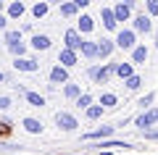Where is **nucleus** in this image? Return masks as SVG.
<instances>
[{
    "label": "nucleus",
    "mask_w": 158,
    "mask_h": 155,
    "mask_svg": "<svg viewBox=\"0 0 158 155\" xmlns=\"http://www.w3.org/2000/svg\"><path fill=\"white\" fill-rule=\"evenodd\" d=\"M74 105H77L79 111H87L90 105H95V97H92V92H82L77 100H74Z\"/></svg>",
    "instance_id": "obj_24"
},
{
    "label": "nucleus",
    "mask_w": 158,
    "mask_h": 155,
    "mask_svg": "<svg viewBox=\"0 0 158 155\" xmlns=\"http://www.w3.org/2000/svg\"><path fill=\"white\" fill-rule=\"evenodd\" d=\"M3 82H8V76H6L3 71H0V84H3Z\"/></svg>",
    "instance_id": "obj_38"
},
{
    "label": "nucleus",
    "mask_w": 158,
    "mask_h": 155,
    "mask_svg": "<svg viewBox=\"0 0 158 155\" xmlns=\"http://www.w3.org/2000/svg\"><path fill=\"white\" fill-rule=\"evenodd\" d=\"M74 6H77V11H85L90 3H87V0H74Z\"/></svg>",
    "instance_id": "obj_35"
},
{
    "label": "nucleus",
    "mask_w": 158,
    "mask_h": 155,
    "mask_svg": "<svg viewBox=\"0 0 158 155\" xmlns=\"http://www.w3.org/2000/svg\"><path fill=\"white\" fill-rule=\"evenodd\" d=\"M8 50H11V55L24 58V53H27V45H24V42H16V45H8Z\"/></svg>",
    "instance_id": "obj_32"
},
{
    "label": "nucleus",
    "mask_w": 158,
    "mask_h": 155,
    "mask_svg": "<svg viewBox=\"0 0 158 155\" xmlns=\"http://www.w3.org/2000/svg\"><path fill=\"white\" fill-rule=\"evenodd\" d=\"M156 124H158V105H153V108H148V111H142V113L135 116V126L140 129V132H148V129H153Z\"/></svg>",
    "instance_id": "obj_5"
},
{
    "label": "nucleus",
    "mask_w": 158,
    "mask_h": 155,
    "mask_svg": "<svg viewBox=\"0 0 158 155\" xmlns=\"http://www.w3.org/2000/svg\"><path fill=\"white\" fill-rule=\"evenodd\" d=\"M58 66L66 68V71H69V68H74V66H79V53L61 47V50H58Z\"/></svg>",
    "instance_id": "obj_11"
},
{
    "label": "nucleus",
    "mask_w": 158,
    "mask_h": 155,
    "mask_svg": "<svg viewBox=\"0 0 158 155\" xmlns=\"http://www.w3.org/2000/svg\"><path fill=\"white\" fill-rule=\"evenodd\" d=\"M103 113H106V111L95 103V105H90V108L85 111V116H87V121H98V118H103Z\"/></svg>",
    "instance_id": "obj_28"
},
{
    "label": "nucleus",
    "mask_w": 158,
    "mask_h": 155,
    "mask_svg": "<svg viewBox=\"0 0 158 155\" xmlns=\"http://www.w3.org/2000/svg\"><path fill=\"white\" fill-rule=\"evenodd\" d=\"M48 79H50V87H58V84H69V71H66V68H61V66L56 63V66L50 68V76H48Z\"/></svg>",
    "instance_id": "obj_17"
},
{
    "label": "nucleus",
    "mask_w": 158,
    "mask_h": 155,
    "mask_svg": "<svg viewBox=\"0 0 158 155\" xmlns=\"http://www.w3.org/2000/svg\"><path fill=\"white\" fill-rule=\"evenodd\" d=\"M145 16H150V18H156L158 16V0H145Z\"/></svg>",
    "instance_id": "obj_31"
},
{
    "label": "nucleus",
    "mask_w": 158,
    "mask_h": 155,
    "mask_svg": "<svg viewBox=\"0 0 158 155\" xmlns=\"http://www.w3.org/2000/svg\"><path fill=\"white\" fill-rule=\"evenodd\" d=\"M100 21H103V29L106 32H111V34H116L118 29V24H116V18H113V11H111V6H103L100 8Z\"/></svg>",
    "instance_id": "obj_13"
},
{
    "label": "nucleus",
    "mask_w": 158,
    "mask_h": 155,
    "mask_svg": "<svg viewBox=\"0 0 158 155\" xmlns=\"http://www.w3.org/2000/svg\"><path fill=\"white\" fill-rule=\"evenodd\" d=\"M24 97H27V103L32 108H45V95H40V92H32V89H27V95H24Z\"/></svg>",
    "instance_id": "obj_25"
},
{
    "label": "nucleus",
    "mask_w": 158,
    "mask_h": 155,
    "mask_svg": "<svg viewBox=\"0 0 158 155\" xmlns=\"http://www.w3.org/2000/svg\"><path fill=\"white\" fill-rule=\"evenodd\" d=\"M8 29V18H6V13H0V32H6Z\"/></svg>",
    "instance_id": "obj_36"
},
{
    "label": "nucleus",
    "mask_w": 158,
    "mask_h": 155,
    "mask_svg": "<svg viewBox=\"0 0 158 155\" xmlns=\"http://www.w3.org/2000/svg\"><path fill=\"white\" fill-rule=\"evenodd\" d=\"M113 76H118V79H129V76H135V66H132L129 61H121V63H116V68H113Z\"/></svg>",
    "instance_id": "obj_19"
},
{
    "label": "nucleus",
    "mask_w": 158,
    "mask_h": 155,
    "mask_svg": "<svg viewBox=\"0 0 158 155\" xmlns=\"http://www.w3.org/2000/svg\"><path fill=\"white\" fill-rule=\"evenodd\" d=\"M116 53V45H113L111 37L98 39V61H111V55Z\"/></svg>",
    "instance_id": "obj_12"
},
{
    "label": "nucleus",
    "mask_w": 158,
    "mask_h": 155,
    "mask_svg": "<svg viewBox=\"0 0 158 155\" xmlns=\"http://www.w3.org/2000/svg\"><path fill=\"white\" fill-rule=\"evenodd\" d=\"M21 124H24V129H27L29 134H42V129H45L40 118H32V116H27V118H24Z\"/></svg>",
    "instance_id": "obj_21"
},
{
    "label": "nucleus",
    "mask_w": 158,
    "mask_h": 155,
    "mask_svg": "<svg viewBox=\"0 0 158 155\" xmlns=\"http://www.w3.org/2000/svg\"><path fill=\"white\" fill-rule=\"evenodd\" d=\"M56 126L61 129V132H77L79 129V118L74 116V113H69V111H58L56 113Z\"/></svg>",
    "instance_id": "obj_7"
},
{
    "label": "nucleus",
    "mask_w": 158,
    "mask_h": 155,
    "mask_svg": "<svg viewBox=\"0 0 158 155\" xmlns=\"http://www.w3.org/2000/svg\"><path fill=\"white\" fill-rule=\"evenodd\" d=\"M82 42H85V37H82V34H79L74 27H69L66 32H63V47H66V50L79 53V50H82Z\"/></svg>",
    "instance_id": "obj_8"
},
{
    "label": "nucleus",
    "mask_w": 158,
    "mask_h": 155,
    "mask_svg": "<svg viewBox=\"0 0 158 155\" xmlns=\"http://www.w3.org/2000/svg\"><path fill=\"white\" fill-rule=\"evenodd\" d=\"M113 134H116V126L103 124V126H98V129L85 132V134H82V139H85V142H106V139H113Z\"/></svg>",
    "instance_id": "obj_4"
},
{
    "label": "nucleus",
    "mask_w": 158,
    "mask_h": 155,
    "mask_svg": "<svg viewBox=\"0 0 158 155\" xmlns=\"http://www.w3.org/2000/svg\"><path fill=\"white\" fill-rule=\"evenodd\" d=\"M29 11H32V16L40 21V18H45L48 13H50V3H34V6L29 8Z\"/></svg>",
    "instance_id": "obj_26"
},
{
    "label": "nucleus",
    "mask_w": 158,
    "mask_h": 155,
    "mask_svg": "<svg viewBox=\"0 0 158 155\" xmlns=\"http://www.w3.org/2000/svg\"><path fill=\"white\" fill-rule=\"evenodd\" d=\"M129 55H132V58H129L132 66H142V63H148V58H150V47H148L145 42H137L135 50H132Z\"/></svg>",
    "instance_id": "obj_10"
},
{
    "label": "nucleus",
    "mask_w": 158,
    "mask_h": 155,
    "mask_svg": "<svg viewBox=\"0 0 158 155\" xmlns=\"http://www.w3.org/2000/svg\"><path fill=\"white\" fill-rule=\"evenodd\" d=\"M129 29L140 37V34H153V29H156V27H153V18L150 16H145L142 11H137L135 16H132V27Z\"/></svg>",
    "instance_id": "obj_6"
},
{
    "label": "nucleus",
    "mask_w": 158,
    "mask_h": 155,
    "mask_svg": "<svg viewBox=\"0 0 158 155\" xmlns=\"http://www.w3.org/2000/svg\"><path fill=\"white\" fill-rule=\"evenodd\" d=\"M142 134V139H148V142H158V129L153 126V129H148V132H140Z\"/></svg>",
    "instance_id": "obj_33"
},
{
    "label": "nucleus",
    "mask_w": 158,
    "mask_h": 155,
    "mask_svg": "<svg viewBox=\"0 0 158 155\" xmlns=\"http://www.w3.org/2000/svg\"><path fill=\"white\" fill-rule=\"evenodd\" d=\"M3 11H6V3H3V0H0V13H3Z\"/></svg>",
    "instance_id": "obj_39"
},
{
    "label": "nucleus",
    "mask_w": 158,
    "mask_h": 155,
    "mask_svg": "<svg viewBox=\"0 0 158 155\" xmlns=\"http://www.w3.org/2000/svg\"><path fill=\"white\" fill-rule=\"evenodd\" d=\"M24 13H27V6H24L21 0H16V3H11V6H6V18L11 21V18H21Z\"/></svg>",
    "instance_id": "obj_20"
},
{
    "label": "nucleus",
    "mask_w": 158,
    "mask_h": 155,
    "mask_svg": "<svg viewBox=\"0 0 158 155\" xmlns=\"http://www.w3.org/2000/svg\"><path fill=\"white\" fill-rule=\"evenodd\" d=\"M113 45H116V50H124V53H132L137 45V34L132 32L129 27H121L116 32V37H113Z\"/></svg>",
    "instance_id": "obj_3"
},
{
    "label": "nucleus",
    "mask_w": 158,
    "mask_h": 155,
    "mask_svg": "<svg viewBox=\"0 0 158 155\" xmlns=\"http://www.w3.org/2000/svg\"><path fill=\"white\" fill-rule=\"evenodd\" d=\"M13 68H16V71H24V74H37L40 63L34 61V58H13Z\"/></svg>",
    "instance_id": "obj_15"
},
{
    "label": "nucleus",
    "mask_w": 158,
    "mask_h": 155,
    "mask_svg": "<svg viewBox=\"0 0 158 155\" xmlns=\"http://www.w3.org/2000/svg\"><path fill=\"white\" fill-rule=\"evenodd\" d=\"M124 84H127V89H129V92H137V89L142 87V76H140V74H135V76H129Z\"/></svg>",
    "instance_id": "obj_30"
},
{
    "label": "nucleus",
    "mask_w": 158,
    "mask_h": 155,
    "mask_svg": "<svg viewBox=\"0 0 158 155\" xmlns=\"http://www.w3.org/2000/svg\"><path fill=\"white\" fill-rule=\"evenodd\" d=\"M111 11H113L116 24L121 27V24L132 21V16H135V11H137V0H121V3H116V6H111Z\"/></svg>",
    "instance_id": "obj_2"
},
{
    "label": "nucleus",
    "mask_w": 158,
    "mask_h": 155,
    "mask_svg": "<svg viewBox=\"0 0 158 155\" xmlns=\"http://www.w3.org/2000/svg\"><path fill=\"white\" fill-rule=\"evenodd\" d=\"M79 55L85 58V61L95 63L98 61V42H95V39H85V42H82V50H79Z\"/></svg>",
    "instance_id": "obj_16"
},
{
    "label": "nucleus",
    "mask_w": 158,
    "mask_h": 155,
    "mask_svg": "<svg viewBox=\"0 0 158 155\" xmlns=\"http://www.w3.org/2000/svg\"><path fill=\"white\" fill-rule=\"evenodd\" d=\"M153 103H156V92L142 95V97L137 100V108H140V113H142V111H148V108H153Z\"/></svg>",
    "instance_id": "obj_27"
},
{
    "label": "nucleus",
    "mask_w": 158,
    "mask_h": 155,
    "mask_svg": "<svg viewBox=\"0 0 158 155\" xmlns=\"http://www.w3.org/2000/svg\"><path fill=\"white\" fill-rule=\"evenodd\" d=\"M113 68H116V61L90 63V66H87V76H90L95 84H108V82H111V76H113Z\"/></svg>",
    "instance_id": "obj_1"
},
{
    "label": "nucleus",
    "mask_w": 158,
    "mask_h": 155,
    "mask_svg": "<svg viewBox=\"0 0 158 155\" xmlns=\"http://www.w3.org/2000/svg\"><path fill=\"white\" fill-rule=\"evenodd\" d=\"M79 95H82V84H74V82H69V84H63V97L66 100H77Z\"/></svg>",
    "instance_id": "obj_22"
},
{
    "label": "nucleus",
    "mask_w": 158,
    "mask_h": 155,
    "mask_svg": "<svg viewBox=\"0 0 158 155\" xmlns=\"http://www.w3.org/2000/svg\"><path fill=\"white\" fill-rule=\"evenodd\" d=\"M16 42H24L21 32H19V29H6V47L8 45H16Z\"/></svg>",
    "instance_id": "obj_29"
},
{
    "label": "nucleus",
    "mask_w": 158,
    "mask_h": 155,
    "mask_svg": "<svg viewBox=\"0 0 158 155\" xmlns=\"http://www.w3.org/2000/svg\"><path fill=\"white\" fill-rule=\"evenodd\" d=\"M58 13H61L63 18H69V21H74V18L79 16V11H77L74 3H61V6H58Z\"/></svg>",
    "instance_id": "obj_23"
},
{
    "label": "nucleus",
    "mask_w": 158,
    "mask_h": 155,
    "mask_svg": "<svg viewBox=\"0 0 158 155\" xmlns=\"http://www.w3.org/2000/svg\"><path fill=\"white\" fill-rule=\"evenodd\" d=\"M98 105H100L103 111H111V108L118 105V95H116V92H100V97H98Z\"/></svg>",
    "instance_id": "obj_18"
},
{
    "label": "nucleus",
    "mask_w": 158,
    "mask_h": 155,
    "mask_svg": "<svg viewBox=\"0 0 158 155\" xmlns=\"http://www.w3.org/2000/svg\"><path fill=\"white\" fill-rule=\"evenodd\" d=\"M53 47V37L50 34H32V50H37V53H48V50Z\"/></svg>",
    "instance_id": "obj_14"
},
{
    "label": "nucleus",
    "mask_w": 158,
    "mask_h": 155,
    "mask_svg": "<svg viewBox=\"0 0 158 155\" xmlns=\"http://www.w3.org/2000/svg\"><path fill=\"white\" fill-rule=\"evenodd\" d=\"M11 105H13V100L8 97V95H0V111H8Z\"/></svg>",
    "instance_id": "obj_34"
},
{
    "label": "nucleus",
    "mask_w": 158,
    "mask_h": 155,
    "mask_svg": "<svg viewBox=\"0 0 158 155\" xmlns=\"http://www.w3.org/2000/svg\"><path fill=\"white\" fill-rule=\"evenodd\" d=\"M74 29H77V32L87 39V37H90V34L98 29V21L90 16V13H82V16H77V27H74Z\"/></svg>",
    "instance_id": "obj_9"
},
{
    "label": "nucleus",
    "mask_w": 158,
    "mask_h": 155,
    "mask_svg": "<svg viewBox=\"0 0 158 155\" xmlns=\"http://www.w3.org/2000/svg\"><path fill=\"white\" fill-rule=\"evenodd\" d=\"M153 47H156V50H158V27H156V29H153Z\"/></svg>",
    "instance_id": "obj_37"
}]
</instances>
